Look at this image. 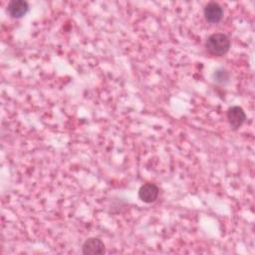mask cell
Wrapping results in <instances>:
<instances>
[{"mask_svg": "<svg viewBox=\"0 0 255 255\" xmlns=\"http://www.w3.org/2000/svg\"><path fill=\"white\" fill-rule=\"evenodd\" d=\"M205 47L211 55L223 56L230 48V39L223 33H215L207 38Z\"/></svg>", "mask_w": 255, "mask_h": 255, "instance_id": "obj_1", "label": "cell"}, {"mask_svg": "<svg viewBox=\"0 0 255 255\" xmlns=\"http://www.w3.org/2000/svg\"><path fill=\"white\" fill-rule=\"evenodd\" d=\"M228 123L230 125V127L233 129H237L239 128L245 122L246 120V115L243 111L242 108L238 107V106H234L228 109L227 114H226Z\"/></svg>", "mask_w": 255, "mask_h": 255, "instance_id": "obj_2", "label": "cell"}, {"mask_svg": "<svg viewBox=\"0 0 255 255\" xmlns=\"http://www.w3.org/2000/svg\"><path fill=\"white\" fill-rule=\"evenodd\" d=\"M204 18L209 23H218L223 17V9L216 2H209L203 10Z\"/></svg>", "mask_w": 255, "mask_h": 255, "instance_id": "obj_3", "label": "cell"}, {"mask_svg": "<svg viewBox=\"0 0 255 255\" xmlns=\"http://www.w3.org/2000/svg\"><path fill=\"white\" fill-rule=\"evenodd\" d=\"M82 252L89 255L103 254L105 253V244L100 238L91 237L84 242L82 246Z\"/></svg>", "mask_w": 255, "mask_h": 255, "instance_id": "obj_4", "label": "cell"}, {"mask_svg": "<svg viewBox=\"0 0 255 255\" xmlns=\"http://www.w3.org/2000/svg\"><path fill=\"white\" fill-rule=\"evenodd\" d=\"M158 192V187L155 184L145 183L140 186L138 190V197L145 203H151L157 198Z\"/></svg>", "mask_w": 255, "mask_h": 255, "instance_id": "obj_5", "label": "cell"}, {"mask_svg": "<svg viewBox=\"0 0 255 255\" xmlns=\"http://www.w3.org/2000/svg\"><path fill=\"white\" fill-rule=\"evenodd\" d=\"M29 9L28 3L23 0H13L8 3L7 11L13 18L23 17Z\"/></svg>", "mask_w": 255, "mask_h": 255, "instance_id": "obj_6", "label": "cell"}, {"mask_svg": "<svg viewBox=\"0 0 255 255\" xmlns=\"http://www.w3.org/2000/svg\"><path fill=\"white\" fill-rule=\"evenodd\" d=\"M215 73L218 74V75H220V77L214 78V79L216 80V82H218V83H223V81L228 80V78H229L228 73H227L226 71H224V70H218V71H216Z\"/></svg>", "mask_w": 255, "mask_h": 255, "instance_id": "obj_7", "label": "cell"}]
</instances>
